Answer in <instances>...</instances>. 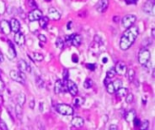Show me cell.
I'll return each mask as SVG.
<instances>
[{"instance_id":"1","label":"cell","mask_w":155,"mask_h":130,"mask_svg":"<svg viewBox=\"0 0 155 130\" xmlns=\"http://www.w3.org/2000/svg\"><path fill=\"white\" fill-rule=\"evenodd\" d=\"M139 34V30L136 26H132L126 29V31L122 34L120 40V48L122 51H126L133 44V43L137 39Z\"/></svg>"},{"instance_id":"2","label":"cell","mask_w":155,"mask_h":130,"mask_svg":"<svg viewBox=\"0 0 155 130\" xmlns=\"http://www.w3.org/2000/svg\"><path fill=\"white\" fill-rule=\"evenodd\" d=\"M150 59H151V53H150V51L146 48L141 49L138 54L139 63L142 65H146L150 61Z\"/></svg>"},{"instance_id":"3","label":"cell","mask_w":155,"mask_h":130,"mask_svg":"<svg viewBox=\"0 0 155 130\" xmlns=\"http://www.w3.org/2000/svg\"><path fill=\"white\" fill-rule=\"evenodd\" d=\"M56 110L58 111V113L65 116H71L74 114V108L67 104H58L56 106Z\"/></svg>"},{"instance_id":"4","label":"cell","mask_w":155,"mask_h":130,"mask_svg":"<svg viewBox=\"0 0 155 130\" xmlns=\"http://www.w3.org/2000/svg\"><path fill=\"white\" fill-rule=\"evenodd\" d=\"M136 21V16L133 15H126L124 17L122 20V26L128 29L132 26H133V24L135 23Z\"/></svg>"},{"instance_id":"5","label":"cell","mask_w":155,"mask_h":130,"mask_svg":"<svg viewBox=\"0 0 155 130\" xmlns=\"http://www.w3.org/2000/svg\"><path fill=\"white\" fill-rule=\"evenodd\" d=\"M10 78L15 81H17L19 83H25V76L23 72L21 71H10Z\"/></svg>"},{"instance_id":"6","label":"cell","mask_w":155,"mask_h":130,"mask_svg":"<svg viewBox=\"0 0 155 130\" xmlns=\"http://www.w3.org/2000/svg\"><path fill=\"white\" fill-rule=\"evenodd\" d=\"M43 17V13L39 9H33L32 11L29 12L28 14V18L31 22H35V21H39Z\"/></svg>"},{"instance_id":"7","label":"cell","mask_w":155,"mask_h":130,"mask_svg":"<svg viewBox=\"0 0 155 130\" xmlns=\"http://www.w3.org/2000/svg\"><path fill=\"white\" fill-rule=\"evenodd\" d=\"M115 72L119 75H124L127 72V66L123 61H118L115 65Z\"/></svg>"},{"instance_id":"8","label":"cell","mask_w":155,"mask_h":130,"mask_svg":"<svg viewBox=\"0 0 155 130\" xmlns=\"http://www.w3.org/2000/svg\"><path fill=\"white\" fill-rule=\"evenodd\" d=\"M66 86H67V90L70 92V94L72 96H77V94H78V88H77V85L74 81L68 80L66 83Z\"/></svg>"},{"instance_id":"9","label":"cell","mask_w":155,"mask_h":130,"mask_svg":"<svg viewBox=\"0 0 155 130\" xmlns=\"http://www.w3.org/2000/svg\"><path fill=\"white\" fill-rule=\"evenodd\" d=\"M154 4H155V0H147L145 4L143 5V7H142L144 13L153 15Z\"/></svg>"},{"instance_id":"10","label":"cell","mask_w":155,"mask_h":130,"mask_svg":"<svg viewBox=\"0 0 155 130\" xmlns=\"http://www.w3.org/2000/svg\"><path fill=\"white\" fill-rule=\"evenodd\" d=\"M108 6H109V0H100L96 6V10L99 13H103L106 11Z\"/></svg>"},{"instance_id":"11","label":"cell","mask_w":155,"mask_h":130,"mask_svg":"<svg viewBox=\"0 0 155 130\" xmlns=\"http://www.w3.org/2000/svg\"><path fill=\"white\" fill-rule=\"evenodd\" d=\"M0 28H1L2 32L7 35L9 34L10 32H11V28H10L9 22H7V20H2L1 22H0Z\"/></svg>"},{"instance_id":"12","label":"cell","mask_w":155,"mask_h":130,"mask_svg":"<svg viewBox=\"0 0 155 130\" xmlns=\"http://www.w3.org/2000/svg\"><path fill=\"white\" fill-rule=\"evenodd\" d=\"M48 15H49V17L52 20H55V21H57V20H59L61 18L60 13L55 7H50L49 8V10H48Z\"/></svg>"},{"instance_id":"13","label":"cell","mask_w":155,"mask_h":130,"mask_svg":"<svg viewBox=\"0 0 155 130\" xmlns=\"http://www.w3.org/2000/svg\"><path fill=\"white\" fill-rule=\"evenodd\" d=\"M10 28H11V31H13L14 33H18L20 30V23L18 22L17 19L15 18H12L10 20Z\"/></svg>"},{"instance_id":"14","label":"cell","mask_w":155,"mask_h":130,"mask_svg":"<svg viewBox=\"0 0 155 130\" xmlns=\"http://www.w3.org/2000/svg\"><path fill=\"white\" fill-rule=\"evenodd\" d=\"M18 68H19V70H20V71H21V72H24V71L30 72L31 71L30 65L25 61H24V60H19V61H18Z\"/></svg>"},{"instance_id":"15","label":"cell","mask_w":155,"mask_h":130,"mask_svg":"<svg viewBox=\"0 0 155 130\" xmlns=\"http://www.w3.org/2000/svg\"><path fill=\"white\" fill-rule=\"evenodd\" d=\"M65 91V86H64V82L61 80H57L55 81V94H60L61 92Z\"/></svg>"},{"instance_id":"16","label":"cell","mask_w":155,"mask_h":130,"mask_svg":"<svg viewBox=\"0 0 155 130\" xmlns=\"http://www.w3.org/2000/svg\"><path fill=\"white\" fill-rule=\"evenodd\" d=\"M25 35L22 34V33H15V42L17 43V45L21 46L25 44Z\"/></svg>"},{"instance_id":"17","label":"cell","mask_w":155,"mask_h":130,"mask_svg":"<svg viewBox=\"0 0 155 130\" xmlns=\"http://www.w3.org/2000/svg\"><path fill=\"white\" fill-rule=\"evenodd\" d=\"M84 120L82 119V117H75L72 119V125H73L74 127L79 128V127H82L84 126Z\"/></svg>"},{"instance_id":"18","label":"cell","mask_w":155,"mask_h":130,"mask_svg":"<svg viewBox=\"0 0 155 130\" xmlns=\"http://www.w3.org/2000/svg\"><path fill=\"white\" fill-rule=\"evenodd\" d=\"M72 44L75 46H80L82 44V36L80 34H74L73 38H72Z\"/></svg>"},{"instance_id":"19","label":"cell","mask_w":155,"mask_h":130,"mask_svg":"<svg viewBox=\"0 0 155 130\" xmlns=\"http://www.w3.org/2000/svg\"><path fill=\"white\" fill-rule=\"evenodd\" d=\"M8 46H9V48H8V55H9V57L11 59L15 58V56H17V53H15V50L13 44L10 41H8Z\"/></svg>"},{"instance_id":"20","label":"cell","mask_w":155,"mask_h":130,"mask_svg":"<svg viewBox=\"0 0 155 130\" xmlns=\"http://www.w3.org/2000/svg\"><path fill=\"white\" fill-rule=\"evenodd\" d=\"M25 100H27V97H25V94H23V93H20V94L17 95V105L23 107V106H24V104L25 103Z\"/></svg>"},{"instance_id":"21","label":"cell","mask_w":155,"mask_h":130,"mask_svg":"<svg viewBox=\"0 0 155 130\" xmlns=\"http://www.w3.org/2000/svg\"><path fill=\"white\" fill-rule=\"evenodd\" d=\"M117 93V96L120 97V98H122V97H126V95L128 94V90L125 89V88H120L118 90L115 91Z\"/></svg>"},{"instance_id":"22","label":"cell","mask_w":155,"mask_h":130,"mask_svg":"<svg viewBox=\"0 0 155 130\" xmlns=\"http://www.w3.org/2000/svg\"><path fill=\"white\" fill-rule=\"evenodd\" d=\"M48 21H49V19L46 16H43L39 20V24H40L41 28H43V29L46 28V26H47V24H48Z\"/></svg>"},{"instance_id":"23","label":"cell","mask_w":155,"mask_h":130,"mask_svg":"<svg viewBox=\"0 0 155 130\" xmlns=\"http://www.w3.org/2000/svg\"><path fill=\"white\" fill-rule=\"evenodd\" d=\"M15 113H17V116L19 119H22V116H23V108L21 106H19L17 104L15 106Z\"/></svg>"},{"instance_id":"24","label":"cell","mask_w":155,"mask_h":130,"mask_svg":"<svg viewBox=\"0 0 155 130\" xmlns=\"http://www.w3.org/2000/svg\"><path fill=\"white\" fill-rule=\"evenodd\" d=\"M134 118H135V111L134 110H131L127 114V116L125 117V119L128 122H132Z\"/></svg>"},{"instance_id":"25","label":"cell","mask_w":155,"mask_h":130,"mask_svg":"<svg viewBox=\"0 0 155 130\" xmlns=\"http://www.w3.org/2000/svg\"><path fill=\"white\" fill-rule=\"evenodd\" d=\"M115 74H116V72H115L114 68H111L106 72V78H108V79H112V78L115 76Z\"/></svg>"},{"instance_id":"26","label":"cell","mask_w":155,"mask_h":130,"mask_svg":"<svg viewBox=\"0 0 155 130\" xmlns=\"http://www.w3.org/2000/svg\"><path fill=\"white\" fill-rule=\"evenodd\" d=\"M33 60L37 61H42L44 60V55L39 53H33Z\"/></svg>"},{"instance_id":"27","label":"cell","mask_w":155,"mask_h":130,"mask_svg":"<svg viewBox=\"0 0 155 130\" xmlns=\"http://www.w3.org/2000/svg\"><path fill=\"white\" fill-rule=\"evenodd\" d=\"M134 76H135V71H134V70H132V69H130L127 72V77H128L129 81H133Z\"/></svg>"},{"instance_id":"28","label":"cell","mask_w":155,"mask_h":130,"mask_svg":"<svg viewBox=\"0 0 155 130\" xmlns=\"http://www.w3.org/2000/svg\"><path fill=\"white\" fill-rule=\"evenodd\" d=\"M92 84H94V82H92V79H86L84 83V89H90V88L92 86Z\"/></svg>"},{"instance_id":"29","label":"cell","mask_w":155,"mask_h":130,"mask_svg":"<svg viewBox=\"0 0 155 130\" xmlns=\"http://www.w3.org/2000/svg\"><path fill=\"white\" fill-rule=\"evenodd\" d=\"M106 90H107V92L110 93V94H112V93L115 92V90H114V87H113V84L112 82H110L109 84L106 85Z\"/></svg>"},{"instance_id":"30","label":"cell","mask_w":155,"mask_h":130,"mask_svg":"<svg viewBox=\"0 0 155 130\" xmlns=\"http://www.w3.org/2000/svg\"><path fill=\"white\" fill-rule=\"evenodd\" d=\"M149 129V121L144 120L140 125V130H148Z\"/></svg>"},{"instance_id":"31","label":"cell","mask_w":155,"mask_h":130,"mask_svg":"<svg viewBox=\"0 0 155 130\" xmlns=\"http://www.w3.org/2000/svg\"><path fill=\"white\" fill-rule=\"evenodd\" d=\"M7 10V7H6V3L2 0H0V15H4L5 12Z\"/></svg>"},{"instance_id":"32","label":"cell","mask_w":155,"mask_h":130,"mask_svg":"<svg viewBox=\"0 0 155 130\" xmlns=\"http://www.w3.org/2000/svg\"><path fill=\"white\" fill-rule=\"evenodd\" d=\"M56 47L57 48H59V49H62L64 47V45H65V42H64V40L62 39V38H57V40H56Z\"/></svg>"},{"instance_id":"33","label":"cell","mask_w":155,"mask_h":130,"mask_svg":"<svg viewBox=\"0 0 155 130\" xmlns=\"http://www.w3.org/2000/svg\"><path fill=\"white\" fill-rule=\"evenodd\" d=\"M112 84H113V87H114V90L116 91V90H118L119 89H120V88H122V82L120 80H116L114 82H112Z\"/></svg>"},{"instance_id":"34","label":"cell","mask_w":155,"mask_h":130,"mask_svg":"<svg viewBox=\"0 0 155 130\" xmlns=\"http://www.w3.org/2000/svg\"><path fill=\"white\" fill-rule=\"evenodd\" d=\"M27 2L28 7L32 8V10L33 9H37V3H35V0H27Z\"/></svg>"},{"instance_id":"35","label":"cell","mask_w":155,"mask_h":130,"mask_svg":"<svg viewBox=\"0 0 155 130\" xmlns=\"http://www.w3.org/2000/svg\"><path fill=\"white\" fill-rule=\"evenodd\" d=\"M82 102H84V101L82 100L81 98H75V100H74V105L75 107H79Z\"/></svg>"},{"instance_id":"36","label":"cell","mask_w":155,"mask_h":130,"mask_svg":"<svg viewBox=\"0 0 155 130\" xmlns=\"http://www.w3.org/2000/svg\"><path fill=\"white\" fill-rule=\"evenodd\" d=\"M133 101V95L129 93V94L126 95V102L127 103H132Z\"/></svg>"},{"instance_id":"37","label":"cell","mask_w":155,"mask_h":130,"mask_svg":"<svg viewBox=\"0 0 155 130\" xmlns=\"http://www.w3.org/2000/svg\"><path fill=\"white\" fill-rule=\"evenodd\" d=\"M37 84L39 88H43L44 87V81L41 79V78H37Z\"/></svg>"},{"instance_id":"38","label":"cell","mask_w":155,"mask_h":130,"mask_svg":"<svg viewBox=\"0 0 155 130\" xmlns=\"http://www.w3.org/2000/svg\"><path fill=\"white\" fill-rule=\"evenodd\" d=\"M0 129H1V130H7V125L3 120H0Z\"/></svg>"},{"instance_id":"39","label":"cell","mask_w":155,"mask_h":130,"mask_svg":"<svg viewBox=\"0 0 155 130\" xmlns=\"http://www.w3.org/2000/svg\"><path fill=\"white\" fill-rule=\"evenodd\" d=\"M38 39L42 42V43H46V41H47V39H46V37L44 34H39L38 35Z\"/></svg>"},{"instance_id":"40","label":"cell","mask_w":155,"mask_h":130,"mask_svg":"<svg viewBox=\"0 0 155 130\" xmlns=\"http://www.w3.org/2000/svg\"><path fill=\"white\" fill-rule=\"evenodd\" d=\"M68 77H69V72L67 70L64 71V81H68Z\"/></svg>"},{"instance_id":"41","label":"cell","mask_w":155,"mask_h":130,"mask_svg":"<svg viewBox=\"0 0 155 130\" xmlns=\"http://www.w3.org/2000/svg\"><path fill=\"white\" fill-rule=\"evenodd\" d=\"M132 121H133V123H134V126H136V127L140 126V125H141V120H140L139 118H136V117H135Z\"/></svg>"},{"instance_id":"42","label":"cell","mask_w":155,"mask_h":130,"mask_svg":"<svg viewBox=\"0 0 155 130\" xmlns=\"http://www.w3.org/2000/svg\"><path fill=\"white\" fill-rule=\"evenodd\" d=\"M87 68H88L89 70H91V71H94L95 64H94V63H88V64H87Z\"/></svg>"},{"instance_id":"43","label":"cell","mask_w":155,"mask_h":130,"mask_svg":"<svg viewBox=\"0 0 155 130\" xmlns=\"http://www.w3.org/2000/svg\"><path fill=\"white\" fill-rule=\"evenodd\" d=\"M72 61H73L74 62H77L78 61V56H77L76 54H73V56H72Z\"/></svg>"},{"instance_id":"44","label":"cell","mask_w":155,"mask_h":130,"mask_svg":"<svg viewBox=\"0 0 155 130\" xmlns=\"http://www.w3.org/2000/svg\"><path fill=\"white\" fill-rule=\"evenodd\" d=\"M29 108H32V110L35 108V100H31V101L29 103Z\"/></svg>"},{"instance_id":"45","label":"cell","mask_w":155,"mask_h":130,"mask_svg":"<svg viewBox=\"0 0 155 130\" xmlns=\"http://www.w3.org/2000/svg\"><path fill=\"white\" fill-rule=\"evenodd\" d=\"M110 130H119V128H118V127L116 126V125H111Z\"/></svg>"},{"instance_id":"46","label":"cell","mask_w":155,"mask_h":130,"mask_svg":"<svg viewBox=\"0 0 155 130\" xmlns=\"http://www.w3.org/2000/svg\"><path fill=\"white\" fill-rule=\"evenodd\" d=\"M4 89H5V83L0 80V91L3 90Z\"/></svg>"},{"instance_id":"47","label":"cell","mask_w":155,"mask_h":130,"mask_svg":"<svg viewBox=\"0 0 155 130\" xmlns=\"http://www.w3.org/2000/svg\"><path fill=\"white\" fill-rule=\"evenodd\" d=\"M119 20H120V17H119V15H115V16L113 17V22H114V23H118Z\"/></svg>"},{"instance_id":"48","label":"cell","mask_w":155,"mask_h":130,"mask_svg":"<svg viewBox=\"0 0 155 130\" xmlns=\"http://www.w3.org/2000/svg\"><path fill=\"white\" fill-rule=\"evenodd\" d=\"M3 61H4V55L1 53V51H0V63H2Z\"/></svg>"},{"instance_id":"49","label":"cell","mask_w":155,"mask_h":130,"mask_svg":"<svg viewBox=\"0 0 155 130\" xmlns=\"http://www.w3.org/2000/svg\"><path fill=\"white\" fill-rule=\"evenodd\" d=\"M152 37H155V29L154 28L152 29Z\"/></svg>"},{"instance_id":"50","label":"cell","mask_w":155,"mask_h":130,"mask_svg":"<svg viewBox=\"0 0 155 130\" xmlns=\"http://www.w3.org/2000/svg\"><path fill=\"white\" fill-rule=\"evenodd\" d=\"M71 24H72V22H69V24H67V29L68 30H71Z\"/></svg>"},{"instance_id":"51","label":"cell","mask_w":155,"mask_h":130,"mask_svg":"<svg viewBox=\"0 0 155 130\" xmlns=\"http://www.w3.org/2000/svg\"><path fill=\"white\" fill-rule=\"evenodd\" d=\"M45 1H47V2H49V1H51V0H45Z\"/></svg>"},{"instance_id":"52","label":"cell","mask_w":155,"mask_h":130,"mask_svg":"<svg viewBox=\"0 0 155 130\" xmlns=\"http://www.w3.org/2000/svg\"><path fill=\"white\" fill-rule=\"evenodd\" d=\"M0 97H1V94H0Z\"/></svg>"}]
</instances>
